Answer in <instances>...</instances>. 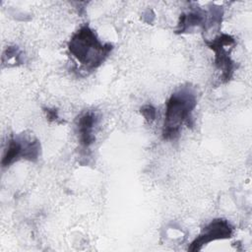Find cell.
<instances>
[{
	"mask_svg": "<svg viewBox=\"0 0 252 252\" xmlns=\"http://www.w3.org/2000/svg\"><path fill=\"white\" fill-rule=\"evenodd\" d=\"M196 105V94L189 86L181 87L169 96L165 103L161 132L163 140L170 141L176 139L180 134L183 124L192 127V113Z\"/></svg>",
	"mask_w": 252,
	"mask_h": 252,
	"instance_id": "cell-1",
	"label": "cell"
},
{
	"mask_svg": "<svg viewBox=\"0 0 252 252\" xmlns=\"http://www.w3.org/2000/svg\"><path fill=\"white\" fill-rule=\"evenodd\" d=\"M113 49L111 43H102L89 26L81 27L68 41L69 53L88 71L98 68Z\"/></svg>",
	"mask_w": 252,
	"mask_h": 252,
	"instance_id": "cell-2",
	"label": "cell"
},
{
	"mask_svg": "<svg viewBox=\"0 0 252 252\" xmlns=\"http://www.w3.org/2000/svg\"><path fill=\"white\" fill-rule=\"evenodd\" d=\"M206 44L215 53V65L220 71L221 83H227L234 72V61L230 57V50L235 46V39L226 33H221L212 40H205Z\"/></svg>",
	"mask_w": 252,
	"mask_h": 252,
	"instance_id": "cell-3",
	"label": "cell"
},
{
	"mask_svg": "<svg viewBox=\"0 0 252 252\" xmlns=\"http://www.w3.org/2000/svg\"><path fill=\"white\" fill-rule=\"evenodd\" d=\"M40 143L37 139H27L22 136L11 137L7 143L1 165L8 167L19 159L36 161L40 156Z\"/></svg>",
	"mask_w": 252,
	"mask_h": 252,
	"instance_id": "cell-4",
	"label": "cell"
},
{
	"mask_svg": "<svg viewBox=\"0 0 252 252\" xmlns=\"http://www.w3.org/2000/svg\"><path fill=\"white\" fill-rule=\"evenodd\" d=\"M232 233L233 226L227 220L216 219L206 225L200 234L190 243L188 251H200L205 245L212 241L230 238Z\"/></svg>",
	"mask_w": 252,
	"mask_h": 252,
	"instance_id": "cell-5",
	"label": "cell"
},
{
	"mask_svg": "<svg viewBox=\"0 0 252 252\" xmlns=\"http://www.w3.org/2000/svg\"><path fill=\"white\" fill-rule=\"evenodd\" d=\"M98 123L97 114L89 110L81 114L77 121V132L80 145L84 149L90 148L95 141L94 129Z\"/></svg>",
	"mask_w": 252,
	"mask_h": 252,
	"instance_id": "cell-6",
	"label": "cell"
},
{
	"mask_svg": "<svg viewBox=\"0 0 252 252\" xmlns=\"http://www.w3.org/2000/svg\"><path fill=\"white\" fill-rule=\"evenodd\" d=\"M196 27H200L204 31H207L208 29V15L201 9L182 13L179 16L175 33H184Z\"/></svg>",
	"mask_w": 252,
	"mask_h": 252,
	"instance_id": "cell-7",
	"label": "cell"
},
{
	"mask_svg": "<svg viewBox=\"0 0 252 252\" xmlns=\"http://www.w3.org/2000/svg\"><path fill=\"white\" fill-rule=\"evenodd\" d=\"M141 114L148 122H153L157 117V109L152 104H145L140 108Z\"/></svg>",
	"mask_w": 252,
	"mask_h": 252,
	"instance_id": "cell-8",
	"label": "cell"
},
{
	"mask_svg": "<svg viewBox=\"0 0 252 252\" xmlns=\"http://www.w3.org/2000/svg\"><path fill=\"white\" fill-rule=\"evenodd\" d=\"M44 113L46 116V119L49 122H62L60 120L59 114H58V110L56 108H44Z\"/></svg>",
	"mask_w": 252,
	"mask_h": 252,
	"instance_id": "cell-9",
	"label": "cell"
}]
</instances>
